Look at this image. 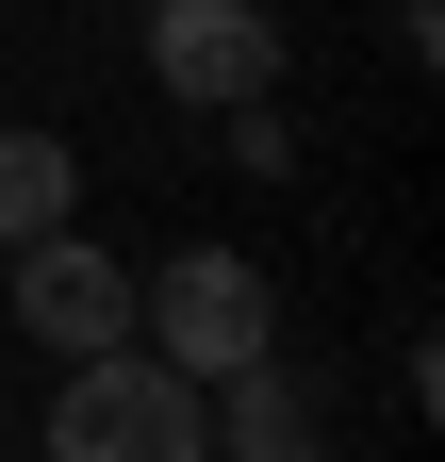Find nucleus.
<instances>
[{
	"label": "nucleus",
	"instance_id": "obj_1",
	"mask_svg": "<svg viewBox=\"0 0 445 462\" xmlns=\"http://www.w3.org/2000/svg\"><path fill=\"white\" fill-rule=\"evenodd\" d=\"M132 346L149 364H182L198 396L232 380V364H264V346H281V281H264L248 248H165V264H132Z\"/></svg>",
	"mask_w": 445,
	"mask_h": 462
},
{
	"label": "nucleus",
	"instance_id": "obj_5",
	"mask_svg": "<svg viewBox=\"0 0 445 462\" xmlns=\"http://www.w3.org/2000/svg\"><path fill=\"white\" fill-rule=\"evenodd\" d=\"M198 413H214V446H232V462H313V396L281 380V346H264V364H232Z\"/></svg>",
	"mask_w": 445,
	"mask_h": 462
},
{
	"label": "nucleus",
	"instance_id": "obj_3",
	"mask_svg": "<svg viewBox=\"0 0 445 462\" xmlns=\"http://www.w3.org/2000/svg\"><path fill=\"white\" fill-rule=\"evenodd\" d=\"M149 83L182 116L281 99V17H264V0H149Z\"/></svg>",
	"mask_w": 445,
	"mask_h": 462
},
{
	"label": "nucleus",
	"instance_id": "obj_2",
	"mask_svg": "<svg viewBox=\"0 0 445 462\" xmlns=\"http://www.w3.org/2000/svg\"><path fill=\"white\" fill-rule=\"evenodd\" d=\"M50 462H214V413L182 364H149V346H99V364H67V396H50Z\"/></svg>",
	"mask_w": 445,
	"mask_h": 462
},
{
	"label": "nucleus",
	"instance_id": "obj_6",
	"mask_svg": "<svg viewBox=\"0 0 445 462\" xmlns=\"http://www.w3.org/2000/svg\"><path fill=\"white\" fill-rule=\"evenodd\" d=\"M67 215H83V149L67 133H0V248H33Z\"/></svg>",
	"mask_w": 445,
	"mask_h": 462
},
{
	"label": "nucleus",
	"instance_id": "obj_4",
	"mask_svg": "<svg viewBox=\"0 0 445 462\" xmlns=\"http://www.w3.org/2000/svg\"><path fill=\"white\" fill-rule=\"evenodd\" d=\"M0 298H17V330L50 346V364H99V346H132V264L99 248V231H33Z\"/></svg>",
	"mask_w": 445,
	"mask_h": 462
}]
</instances>
